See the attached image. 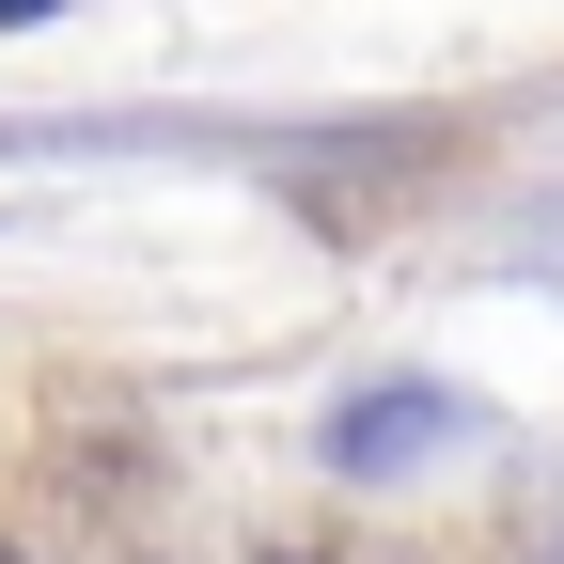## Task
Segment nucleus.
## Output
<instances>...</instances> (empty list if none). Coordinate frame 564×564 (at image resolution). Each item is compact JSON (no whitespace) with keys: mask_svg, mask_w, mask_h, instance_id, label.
Listing matches in <instances>:
<instances>
[{"mask_svg":"<svg viewBox=\"0 0 564 564\" xmlns=\"http://www.w3.org/2000/svg\"><path fill=\"white\" fill-rule=\"evenodd\" d=\"M455 423H470V408H455V392H423V377H408V392H361V408L329 423V470H392V455H440Z\"/></svg>","mask_w":564,"mask_h":564,"instance_id":"obj_1","label":"nucleus"},{"mask_svg":"<svg viewBox=\"0 0 564 564\" xmlns=\"http://www.w3.org/2000/svg\"><path fill=\"white\" fill-rule=\"evenodd\" d=\"M0 17H47V0H0Z\"/></svg>","mask_w":564,"mask_h":564,"instance_id":"obj_4","label":"nucleus"},{"mask_svg":"<svg viewBox=\"0 0 564 564\" xmlns=\"http://www.w3.org/2000/svg\"><path fill=\"white\" fill-rule=\"evenodd\" d=\"M267 564H329V549H267Z\"/></svg>","mask_w":564,"mask_h":564,"instance_id":"obj_3","label":"nucleus"},{"mask_svg":"<svg viewBox=\"0 0 564 564\" xmlns=\"http://www.w3.org/2000/svg\"><path fill=\"white\" fill-rule=\"evenodd\" d=\"M533 267H549V282H564V204H549V220H533Z\"/></svg>","mask_w":564,"mask_h":564,"instance_id":"obj_2","label":"nucleus"}]
</instances>
